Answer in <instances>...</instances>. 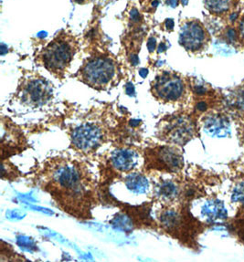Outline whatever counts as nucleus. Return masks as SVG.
Listing matches in <instances>:
<instances>
[{
	"label": "nucleus",
	"mask_w": 244,
	"mask_h": 262,
	"mask_svg": "<svg viewBox=\"0 0 244 262\" xmlns=\"http://www.w3.org/2000/svg\"><path fill=\"white\" fill-rule=\"evenodd\" d=\"M116 66L109 58H95L89 60L80 72L85 82L94 89H103L114 79Z\"/></svg>",
	"instance_id": "obj_1"
},
{
	"label": "nucleus",
	"mask_w": 244,
	"mask_h": 262,
	"mask_svg": "<svg viewBox=\"0 0 244 262\" xmlns=\"http://www.w3.org/2000/svg\"><path fill=\"white\" fill-rule=\"evenodd\" d=\"M74 53V48L71 43L64 39H55L44 50L43 64L50 72L59 74L71 63Z\"/></svg>",
	"instance_id": "obj_2"
},
{
	"label": "nucleus",
	"mask_w": 244,
	"mask_h": 262,
	"mask_svg": "<svg viewBox=\"0 0 244 262\" xmlns=\"http://www.w3.org/2000/svg\"><path fill=\"white\" fill-rule=\"evenodd\" d=\"M152 89L155 96L163 102L178 101L185 92L183 81L169 72L157 77Z\"/></svg>",
	"instance_id": "obj_3"
},
{
	"label": "nucleus",
	"mask_w": 244,
	"mask_h": 262,
	"mask_svg": "<svg viewBox=\"0 0 244 262\" xmlns=\"http://www.w3.org/2000/svg\"><path fill=\"white\" fill-rule=\"evenodd\" d=\"M72 144L82 151L96 148L103 143L104 132L93 123H85L78 127L72 134Z\"/></svg>",
	"instance_id": "obj_4"
},
{
	"label": "nucleus",
	"mask_w": 244,
	"mask_h": 262,
	"mask_svg": "<svg viewBox=\"0 0 244 262\" xmlns=\"http://www.w3.org/2000/svg\"><path fill=\"white\" fill-rule=\"evenodd\" d=\"M154 165L158 169L177 172L183 166V157L177 149L164 146L154 151Z\"/></svg>",
	"instance_id": "obj_5"
},
{
	"label": "nucleus",
	"mask_w": 244,
	"mask_h": 262,
	"mask_svg": "<svg viewBox=\"0 0 244 262\" xmlns=\"http://www.w3.org/2000/svg\"><path fill=\"white\" fill-rule=\"evenodd\" d=\"M206 41V33L198 22H190L182 29L180 44L188 51H198Z\"/></svg>",
	"instance_id": "obj_6"
},
{
	"label": "nucleus",
	"mask_w": 244,
	"mask_h": 262,
	"mask_svg": "<svg viewBox=\"0 0 244 262\" xmlns=\"http://www.w3.org/2000/svg\"><path fill=\"white\" fill-rule=\"evenodd\" d=\"M51 89L43 80H33L26 85L22 92V101L30 106L43 105L49 100Z\"/></svg>",
	"instance_id": "obj_7"
},
{
	"label": "nucleus",
	"mask_w": 244,
	"mask_h": 262,
	"mask_svg": "<svg viewBox=\"0 0 244 262\" xmlns=\"http://www.w3.org/2000/svg\"><path fill=\"white\" fill-rule=\"evenodd\" d=\"M169 138L173 143L183 144L193 136L194 126L189 119H176L171 122L168 129Z\"/></svg>",
	"instance_id": "obj_8"
},
{
	"label": "nucleus",
	"mask_w": 244,
	"mask_h": 262,
	"mask_svg": "<svg viewBox=\"0 0 244 262\" xmlns=\"http://www.w3.org/2000/svg\"><path fill=\"white\" fill-rule=\"evenodd\" d=\"M205 131L212 137L223 138L227 137L231 134V124L221 115H212L206 119L204 123Z\"/></svg>",
	"instance_id": "obj_9"
},
{
	"label": "nucleus",
	"mask_w": 244,
	"mask_h": 262,
	"mask_svg": "<svg viewBox=\"0 0 244 262\" xmlns=\"http://www.w3.org/2000/svg\"><path fill=\"white\" fill-rule=\"evenodd\" d=\"M138 162V156L130 150H118L112 157V163L117 170L127 172L133 169Z\"/></svg>",
	"instance_id": "obj_10"
},
{
	"label": "nucleus",
	"mask_w": 244,
	"mask_h": 262,
	"mask_svg": "<svg viewBox=\"0 0 244 262\" xmlns=\"http://www.w3.org/2000/svg\"><path fill=\"white\" fill-rule=\"evenodd\" d=\"M202 214L210 221L224 220L227 217V210L219 200H210L202 208Z\"/></svg>",
	"instance_id": "obj_11"
},
{
	"label": "nucleus",
	"mask_w": 244,
	"mask_h": 262,
	"mask_svg": "<svg viewBox=\"0 0 244 262\" xmlns=\"http://www.w3.org/2000/svg\"><path fill=\"white\" fill-rule=\"evenodd\" d=\"M126 185L129 190L143 194L148 187V180L141 174H130L126 178Z\"/></svg>",
	"instance_id": "obj_12"
},
{
	"label": "nucleus",
	"mask_w": 244,
	"mask_h": 262,
	"mask_svg": "<svg viewBox=\"0 0 244 262\" xmlns=\"http://www.w3.org/2000/svg\"><path fill=\"white\" fill-rule=\"evenodd\" d=\"M207 8L213 13H223L229 10L232 0H204Z\"/></svg>",
	"instance_id": "obj_13"
},
{
	"label": "nucleus",
	"mask_w": 244,
	"mask_h": 262,
	"mask_svg": "<svg viewBox=\"0 0 244 262\" xmlns=\"http://www.w3.org/2000/svg\"><path fill=\"white\" fill-rule=\"evenodd\" d=\"M177 186L172 182H165L160 188V194L164 199L172 200L177 195Z\"/></svg>",
	"instance_id": "obj_14"
},
{
	"label": "nucleus",
	"mask_w": 244,
	"mask_h": 262,
	"mask_svg": "<svg viewBox=\"0 0 244 262\" xmlns=\"http://www.w3.org/2000/svg\"><path fill=\"white\" fill-rule=\"evenodd\" d=\"M232 199L233 202L241 204L244 207V182L236 185L232 191Z\"/></svg>",
	"instance_id": "obj_15"
},
{
	"label": "nucleus",
	"mask_w": 244,
	"mask_h": 262,
	"mask_svg": "<svg viewBox=\"0 0 244 262\" xmlns=\"http://www.w3.org/2000/svg\"><path fill=\"white\" fill-rule=\"evenodd\" d=\"M233 102L238 109L244 111V87L236 93Z\"/></svg>",
	"instance_id": "obj_16"
},
{
	"label": "nucleus",
	"mask_w": 244,
	"mask_h": 262,
	"mask_svg": "<svg viewBox=\"0 0 244 262\" xmlns=\"http://www.w3.org/2000/svg\"><path fill=\"white\" fill-rule=\"evenodd\" d=\"M148 49L150 52L155 51V49H156V39H155V38H150L148 39Z\"/></svg>",
	"instance_id": "obj_17"
},
{
	"label": "nucleus",
	"mask_w": 244,
	"mask_h": 262,
	"mask_svg": "<svg viewBox=\"0 0 244 262\" xmlns=\"http://www.w3.org/2000/svg\"><path fill=\"white\" fill-rule=\"evenodd\" d=\"M131 18L134 21H138L139 18H140V15H139V12L136 9H134L131 11Z\"/></svg>",
	"instance_id": "obj_18"
},
{
	"label": "nucleus",
	"mask_w": 244,
	"mask_h": 262,
	"mask_svg": "<svg viewBox=\"0 0 244 262\" xmlns=\"http://www.w3.org/2000/svg\"><path fill=\"white\" fill-rule=\"evenodd\" d=\"M227 38L229 41H233L236 39V32L233 30H228Z\"/></svg>",
	"instance_id": "obj_19"
},
{
	"label": "nucleus",
	"mask_w": 244,
	"mask_h": 262,
	"mask_svg": "<svg viewBox=\"0 0 244 262\" xmlns=\"http://www.w3.org/2000/svg\"><path fill=\"white\" fill-rule=\"evenodd\" d=\"M135 93V88H134V86L132 83H128L127 85V93L128 95H132V94H134Z\"/></svg>",
	"instance_id": "obj_20"
},
{
	"label": "nucleus",
	"mask_w": 244,
	"mask_h": 262,
	"mask_svg": "<svg viewBox=\"0 0 244 262\" xmlns=\"http://www.w3.org/2000/svg\"><path fill=\"white\" fill-rule=\"evenodd\" d=\"M166 27H167L168 30H173V28H174V21H173L172 19H168V20L166 21Z\"/></svg>",
	"instance_id": "obj_21"
},
{
	"label": "nucleus",
	"mask_w": 244,
	"mask_h": 262,
	"mask_svg": "<svg viewBox=\"0 0 244 262\" xmlns=\"http://www.w3.org/2000/svg\"><path fill=\"white\" fill-rule=\"evenodd\" d=\"M240 37L244 39V18L241 20L240 24Z\"/></svg>",
	"instance_id": "obj_22"
},
{
	"label": "nucleus",
	"mask_w": 244,
	"mask_h": 262,
	"mask_svg": "<svg viewBox=\"0 0 244 262\" xmlns=\"http://www.w3.org/2000/svg\"><path fill=\"white\" fill-rule=\"evenodd\" d=\"M148 71L147 69H142V70H140L139 74H140L141 76L143 77V78H146V77L148 76Z\"/></svg>",
	"instance_id": "obj_23"
},
{
	"label": "nucleus",
	"mask_w": 244,
	"mask_h": 262,
	"mask_svg": "<svg viewBox=\"0 0 244 262\" xmlns=\"http://www.w3.org/2000/svg\"><path fill=\"white\" fill-rule=\"evenodd\" d=\"M168 4L170 5L172 8H175L177 5V0H169Z\"/></svg>",
	"instance_id": "obj_24"
},
{
	"label": "nucleus",
	"mask_w": 244,
	"mask_h": 262,
	"mask_svg": "<svg viewBox=\"0 0 244 262\" xmlns=\"http://www.w3.org/2000/svg\"><path fill=\"white\" fill-rule=\"evenodd\" d=\"M166 49H167V47L165 46L164 43H161L159 48H158V52H163V51H166Z\"/></svg>",
	"instance_id": "obj_25"
},
{
	"label": "nucleus",
	"mask_w": 244,
	"mask_h": 262,
	"mask_svg": "<svg viewBox=\"0 0 244 262\" xmlns=\"http://www.w3.org/2000/svg\"><path fill=\"white\" fill-rule=\"evenodd\" d=\"M47 36L46 32H44V31H42V32H39L38 34V37L39 38H45Z\"/></svg>",
	"instance_id": "obj_26"
},
{
	"label": "nucleus",
	"mask_w": 244,
	"mask_h": 262,
	"mask_svg": "<svg viewBox=\"0 0 244 262\" xmlns=\"http://www.w3.org/2000/svg\"><path fill=\"white\" fill-rule=\"evenodd\" d=\"M157 5H158V1H157V0H155V1L152 3V6H153L154 8H156Z\"/></svg>",
	"instance_id": "obj_27"
},
{
	"label": "nucleus",
	"mask_w": 244,
	"mask_h": 262,
	"mask_svg": "<svg viewBox=\"0 0 244 262\" xmlns=\"http://www.w3.org/2000/svg\"><path fill=\"white\" fill-rule=\"evenodd\" d=\"M76 1H78V2H80V1H83V0H76Z\"/></svg>",
	"instance_id": "obj_28"
}]
</instances>
